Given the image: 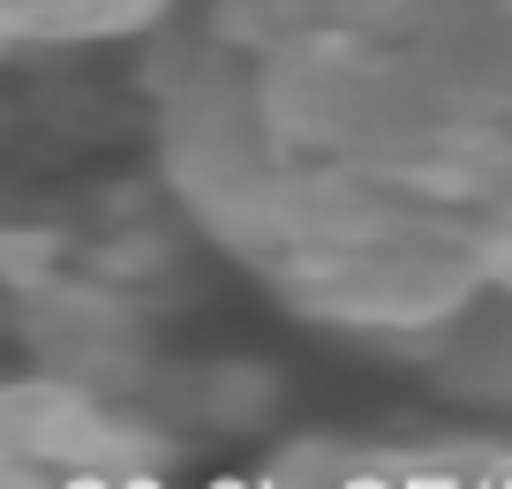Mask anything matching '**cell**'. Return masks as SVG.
<instances>
[{
  "label": "cell",
  "mask_w": 512,
  "mask_h": 489,
  "mask_svg": "<svg viewBox=\"0 0 512 489\" xmlns=\"http://www.w3.org/2000/svg\"><path fill=\"white\" fill-rule=\"evenodd\" d=\"M53 264H61L53 234H38V226H0V286H8V294L53 286Z\"/></svg>",
  "instance_id": "4"
},
{
  "label": "cell",
  "mask_w": 512,
  "mask_h": 489,
  "mask_svg": "<svg viewBox=\"0 0 512 489\" xmlns=\"http://www.w3.org/2000/svg\"><path fill=\"white\" fill-rule=\"evenodd\" d=\"M38 294L53 301V324H38V339H46V362H53V377H83V384H98V377H128V369L144 362V324L121 309V301H106L98 286H38Z\"/></svg>",
  "instance_id": "2"
},
{
  "label": "cell",
  "mask_w": 512,
  "mask_h": 489,
  "mask_svg": "<svg viewBox=\"0 0 512 489\" xmlns=\"http://www.w3.org/2000/svg\"><path fill=\"white\" fill-rule=\"evenodd\" d=\"M181 0H0V53L38 38H106L174 16Z\"/></svg>",
  "instance_id": "3"
},
{
  "label": "cell",
  "mask_w": 512,
  "mask_h": 489,
  "mask_svg": "<svg viewBox=\"0 0 512 489\" xmlns=\"http://www.w3.org/2000/svg\"><path fill=\"white\" fill-rule=\"evenodd\" d=\"M166 174L302 316L512 399V0H204Z\"/></svg>",
  "instance_id": "1"
}]
</instances>
